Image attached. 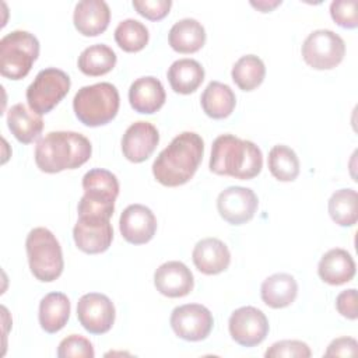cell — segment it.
I'll return each instance as SVG.
<instances>
[{
    "label": "cell",
    "mask_w": 358,
    "mask_h": 358,
    "mask_svg": "<svg viewBox=\"0 0 358 358\" xmlns=\"http://www.w3.org/2000/svg\"><path fill=\"white\" fill-rule=\"evenodd\" d=\"M204 154V141L194 131L178 134L152 164V175L164 186L187 183L196 173Z\"/></svg>",
    "instance_id": "1"
},
{
    "label": "cell",
    "mask_w": 358,
    "mask_h": 358,
    "mask_svg": "<svg viewBox=\"0 0 358 358\" xmlns=\"http://www.w3.org/2000/svg\"><path fill=\"white\" fill-rule=\"evenodd\" d=\"M92 152L90 140L76 131H50L38 140L35 164L46 173L76 169L85 164Z\"/></svg>",
    "instance_id": "2"
},
{
    "label": "cell",
    "mask_w": 358,
    "mask_h": 358,
    "mask_svg": "<svg viewBox=\"0 0 358 358\" xmlns=\"http://www.w3.org/2000/svg\"><path fill=\"white\" fill-rule=\"evenodd\" d=\"M263 168L260 148L249 140L234 134L218 136L211 145L210 171L217 175L248 180L256 178Z\"/></svg>",
    "instance_id": "3"
},
{
    "label": "cell",
    "mask_w": 358,
    "mask_h": 358,
    "mask_svg": "<svg viewBox=\"0 0 358 358\" xmlns=\"http://www.w3.org/2000/svg\"><path fill=\"white\" fill-rule=\"evenodd\" d=\"M119 105V91L110 83L81 87L73 99V109L77 119L88 127L103 126L113 120L117 115Z\"/></svg>",
    "instance_id": "4"
},
{
    "label": "cell",
    "mask_w": 358,
    "mask_h": 358,
    "mask_svg": "<svg viewBox=\"0 0 358 358\" xmlns=\"http://www.w3.org/2000/svg\"><path fill=\"white\" fill-rule=\"evenodd\" d=\"M29 270L34 277L43 282H52L63 273L64 262L59 241L43 227L29 231L25 241Z\"/></svg>",
    "instance_id": "5"
},
{
    "label": "cell",
    "mask_w": 358,
    "mask_h": 358,
    "mask_svg": "<svg viewBox=\"0 0 358 358\" xmlns=\"http://www.w3.org/2000/svg\"><path fill=\"white\" fill-rule=\"evenodd\" d=\"M84 196L78 201V215H101L110 218L119 194V180L108 169L94 168L83 176Z\"/></svg>",
    "instance_id": "6"
},
{
    "label": "cell",
    "mask_w": 358,
    "mask_h": 358,
    "mask_svg": "<svg viewBox=\"0 0 358 358\" xmlns=\"http://www.w3.org/2000/svg\"><path fill=\"white\" fill-rule=\"evenodd\" d=\"M39 56V41L28 31H13L0 41V73L10 80L28 76Z\"/></svg>",
    "instance_id": "7"
},
{
    "label": "cell",
    "mask_w": 358,
    "mask_h": 358,
    "mask_svg": "<svg viewBox=\"0 0 358 358\" xmlns=\"http://www.w3.org/2000/svg\"><path fill=\"white\" fill-rule=\"evenodd\" d=\"M70 77L60 69L41 70L27 88L29 108L38 115L49 113L70 91Z\"/></svg>",
    "instance_id": "8"
},
{
    "label": "cell",
    "mask_w": 358,
    "mask_h": 358,
    "mask_svg": "<svg viewBox=\"0 0 358 358\" xmlns=\"http://www.w3.org/2000/svg\"><path fill=\"white\" fill-rule=\"evenodd\" d=\"M302 57L315 70H330L341 63L345 55V43L340 35L330 29L310 32L301 48Z\"/></svg>",
    "instance_id": "9"
},
{
    "label": "cell",
    "mask_w": 358,
    "mask_h": 358,
    "mask_svg": "<svg viewBox=\"0 0 358 358\" xmlns=\"http://www.w3.org/2000/svg\"><path fill=\"white\" fill-rule=\"evenodd\" d=\"M169 322L173 333L186 341L207 338L214 324L211 312L200 303H186L175 308Z\"/></svg>",
    "instance_id": "10"
},
{
    "label": "cell",
    "mask_w": 358,
    "mask_h": 358,
    "mask_svg": "<svg viewBox=\"0 0 358 358\" xmlns=\"http://www.w3.org/2000/svg\"><path fill=\"white\" fill-rule=\"evenodd\" d=\"M101 215H78L73 228L76 246L88 255H98L109 249L113 239V228L109 221Z\"/></svg>",
    "instance_id": "11"
},
{
    "label": "cell",
    "mask_w": 358,
    "mask_h": 358,
    "mask_svg": "<svg viewBox=\"0 0 358 358\" xmlns=\"http://www.w3.org/2000/svg\"><path fill=\"white\" fill-rule=\"evenodd\" d=\"M232 340L242 347H255L264 341L268 334L266 315L255 306H242L232 312L228 322Z\"/></svg>",
    "instance_id": "12"
},
{
    "label": "cell",
    "mask_w": 358,
    "mask_h": 358,
    "mask_svg": "<svg viewBox=\"0 0 358 358\" xmlns=\"http://www.w3.org/2000/svg\"><path fill=\"white\" fill-rule=\"evenodd\" d=\"M115 306L112 301L99 292L84 294L77 303L80 324L91 334H105L115 323Z\"/></svg>",
    "instance_id": "13"
},
{
    "label": "cell",
    "mask_w": 358,
    "mask_h": 358,
    "mask_svg": "<svg viewBox=\"0 0 358 358\" xmlns=\"http://www.w3.org/2000/svg\"><path fill=\"white\" fill-rule=\"evenodd\" d=\"M259 200L255 192L243 186H229L217 197V210L228 224L242 225L250 221L257 210Z\"/></svg>",
    "instance_id": "14"
},
{
    "label": "cell",
    "mask_w": 358,
    "mask_h": 358,
    "mask_svg": "<svg viewBox=\"0 0 358 358\" xmlns=\"http://www.w3.org/2000/svg\"><path fill=\"white\" fill-rule=\"evenodd\" d=\"M159 143L157 127L145 120L130 124L122 137V152L130 162L140 164L151 157Z\"/></svg>",
    "instance_id": "15"
},
{
    "label": "cell",
    "mask_w": 358,
    "mask_h": 358,
    "mask_svg": "<svg viewBox=\"0 0 358 358\" xmlns=\"http://www.w3.org/2000/svg\"><path fill=\"white\" fill-rule=\"evenodd\" d=\"M119 229L129 243L143 245L154 238L157 218L148 207L143 204H130L120 214Z\"/></svg>",
    "instance_id": "16"
},
{
    "label": "cell",
    "mask_w": 358,
    "mask_h": 358,
    "mask_svg": "<svg viewBox=\"0 0 358 358\" xmlns=\"http://www.w3.org/2000/svg\"><path fill=\"white\" fill-rule=\"evenodd\" d=\"M154 285L159 294L168 298H182L193 289L194 278L185 263L172 260L161 264L155 270Z\"/></svg>",
    "instance_id": "17"
},
{
    "label": "cell",
    "mask_w": 358,
    "mask_h": 358,
    "mask_svg": "<svg viewBox=\"0 0 358 358\" xmlns=\"http://www.w3.org/2000/svg\"><path fill=\"white\" fill-rule=\"evenodd\" d=\"M192 259L200 273L215 275L228 268L231 253L222 241L217 238H204L196 243Z\"/></svg>",
    "instance_id": "18"
},
{
    "label": "cell",
    "mask_w": 358,
    "mask_h": 358,
    "mask_svg": "<svg viewBox=\"0 0 358 358\" xmlns=\"http://www.w3.org/2000/svg\"><path fill=\"white\" fill-rule=\"evenodd\" d=\"M110 21L109 6L103 0H81L76 4L73 22L84 36H96L106 31Z\"/></svg>",
    "instance_id": "19"
},
{
    "label": "cell",
    "mask_w": 358,
    "mask_h": 358,
    "mask_svg": "<svg viewBox=\"0 0 358 358\" xmlns=\"http://www.w3.org/2000/svg\"><path fill=\"white\" fill-rule=\"evenodd\" d=\"M165 99L166 95L162 83L152 76L137 78L129 88V102L138 113H155L164 106Z\"/></svg>",
    "instance_id": "20"
},
{
    "label": "cell",
    "mask_w": 358,
    "mask_h": 358,
    "mask_svg": "<svg viewBox=\"0 0 358 358\" xmlns=\"http://www.w3.org/2000/svg\"><path fill=\"white\" fill-rule=\"evenodd\" d=\"M317 274L330 285H341L354 278L355 262L347 250L334 248L322 256L317 264Z\"/></svg>",
    "instance_id": "21"
},
{
    "label": "cell",
    "mask_w": 358,
    "mask_h": 358,
    "mask_svg": "<svg viewBox=\"0 0 358 358\" xmlns=\"http://www.w3.org/2000/svg\"><path fill=\"white\" fill-rule=\"evenodd\" d=\"M298 295L296 280L287 273H275L267 277L260 287L262 301L273 308L281 309L289 306Z\"/></svg>",
    "instance_id": "22"
},
{
    "label": "cell",
    "mask_w": 358,
    "mask_h": 358,
    "mask_svg": "<svg viewBox=\"0 0 358 358\" xmlns=\"http://www.w3.org/2000/svg\"><path fill=\"white\" fill-rule=\"evenodd\" d=\"M7 126L11 134L22 144H29L39 137L43 129L41 115L28 109L25 103H15L7 112Z\"/></svg>",
    "instance_id": "23"
},
{
    "label": "cell",
    "mask_w": 358,
    "mask_h": 358,
    "mask_svg": "<svg viewBox=\"0 0 358 358\" xmlns=\"http://www.w3.org/2000/svg\"><path fill=\"white\" fill-rule=\"evenodd\" d=\"M168 42L178 53H194L206 43V29L197 20L183 18L169 29Z\"/></svg>",
    "instance_id": "24"
},
{
    "label": "cell",
    "mask_w": 358,
    "mask_h": 358,
    "mask_svg": "<svg viewBox=\"0 0 358 358\" xmlns=\"http://www.w3.org/2000/svg\"><path fill=\"white\" fill-rule=\"evenodd\" d=\"M39 324L49 333H57L62 330L70 317V301L63 292H49L39 303Z\"/></svg>",
    "instance_id": "25"
},
{
    "label": "cell",
    "mask_w": 358,
    "mask_h": 358,
    "mask_svg": "<svg viewBox=\"0 0 358 358\" xmlns=\"http://www.w3.org/2000/svg\"><path fill=\"white\" fill-rule=\"evenodd\" d=\"M168 81L171 88L178 94L194 92L204 80V69L194 59H179L175 60L168 69Z\"/></svg>",
    "instance_id": "26"
},
{
    "label": "cell",
    "mask_w": 358,
    "mask_h": 358,
    "mask_svg": "<svg viewBox=\"0 0 358 358\" xmlns=\"http://www.w3.org/2000/svg\"><path fill=\"white\" fill-rule=\"evenodd\" d=\"M200 103L208 117L224 119L234 112L236 98L229 85L220 81H211L203 91Z\"/></svg>",
    "instance_id": "27"
},
{
    "label": "cell",
    "mask_w": 358,
    "mask_h": 358,
    "mask_svg": "<svg viewBox=\"0 0 358 358\" xmlns=\"http://www.w3.org/2000/svg\"><path fill=\"white\" fill-rule=\"evenodd\" d=\"M77 64L80 71L85 76H103L115 67L116 53L105 43H95L81 52Z\"/></svg>",
    "instance_id": "28"
},
{
    "label": "cell",
    "mask_w": 358,
    "mask_h": 358,
    "mask_svg": "<svg viewBox=\"0 0 358 358\" xmlns=\"http://www.w3.org/2000/svg\"><path fill=\"white\" fill-rule=\"evenodd\" d=\"M266 66L256 55L242 56L232 66L231 77L242 91L256 90L264 80Z\"/></svg>",
    "instance_id": "29"
},
{
    "label": "cell",
    "mask_w": 358,
    "mask_h": 358,
    "mask_svg": "<svg viewBox=\"0 0 358 358\" xmlns=\"http://www.w3.org/2000/svg\"><path fill=\"white\" fill-rule=\"evenodd\" d=\"M357 192L354 189L336 190L329 199V214L340 227H352L358 218Z\"/></svg>",
    "instance_id": "30"
},
{
    "label": "cell",
    "mask_w": 358,
    "mask_h": 358,
    "mask_svg": "<svg viewBox=\"0 0 358 358\" xmlns=\"http://www.w3.org/2000/svg\"><path fill=\"white\" fill-rule=\"evenodd\" d=\"M267 164L271 175L280 182H292L299 175L298 155L284 144H277L270 150Z\"/></svg>",
    "instance_id": "31"
},
{
    "label": "cell",
    "mask_w": 358,
    "mask_h": 358,
    "mask_svg": "<svg viewBox=\"0 0 358 358\" xmlns=\"http://www.w3.org/2000/svg\"><path fill=\"white\" fill-rule=\"evenodd\" d=\"M148 29L147 27L133 18L123 20L117 24L115 29V41L117 46L129 53L140 52L148 43Z\"/></svg>",
    "instance_id": "32"
},
{
    "label": "cell",
    "mask_w": 358,
    "mask_h": 358,
    "mask_svg": "<svg viewBox=\"0 0 358 358\" xmlns=\"http://www.w3.org/2000/svg\"><path fill=\"white\" fill-rule=\"evenodd\" d=\"M95 351L92 343L78 334L63 338L57 347L59 358H94Z\"/></svg>",
    "instance_id": "33"
},
{
    "label": "cell",
    "mask_w": 358,
    "mask_h": 358,
    "mask_svg": "<svg viewBox=\"0 0 358 358\" xmlns=\"http://www.w3.org/2000/svg\"><path fill=\"white\" fill-rule=\"evenodd\" d=\"M358 1L357 0H334L330 4V15L334 22L343 28L354 29L358 25Z\"/></svg>",
    "instance_id": "34"
},
{
    "label": "cell",
    "mask_w": 358,
    "mask_h": 358,
    "mask_svg": "<svg viewBox=\"0 0 358 358\" xmlns=\"http://www.w3.org/2000/svg\"><path fill=\"white\" fill-rule=\"evenodd\" d=\"M312 355L310 348L306 343L299 340H281L274 343L266 352L264 357L270 358H309Z\"/></svg>",
    "instance_id": "35"
},
{
    "label": "cell",
    "mask_w": 358,
    "mask_h": 358,
    "mask_svg": "<svg viewBox=\"0 0 358 358\" xmlns=\"http://www.w3.org/2000/svg\"><path fill=\"white\" fill-rule=\"evenodd\" d=\"M171 0H133L136 11L151 21H159L165 18L171 10Z\"/></svg>",
    "instance_id": "36"
},
{
    "label": "cell",
    "mask_w": 358,
    "mask_h": 358,
    "mask_svg": "<svg viewBox=\"0 0 358 358\" xmlns=\"http://www.w3.org/2000/svg\"><path fill=\"white\" fill-rule=\"evenodd\" d=\"M336 308L341 316L350 320H355L358 317L357 289L350 288V289L341 291L336 298Z\"/></svg>",
    "instance_id": "37"
},
{
    "label": "cell",
    "mask_w": 358,
    "mask_h": 358,
    "mask_svg": "<svg viewBox=\"0 0 358 358\" xmlns=\"http://www.w3.org/2000/svg\"><path fill=\"white\" fill-rule=\"evenodd\" d=\"M358 354V343L352 337H338L333 340L324 355L326 357H355Z\"/></svg>",
    "instance_id": "38"
},
{
    "label": "cell",
    "mask_w": 358,
    "mask_h": 358,
    "mask_svg": "<svg viewBox=\"0 0 358 358\" xmlns=\"http://www.w3.org/2000/svg\"><path fill=\"white\" fill-rule=\"evenodd\" d=\"M250 4H252L255 8L260 10L262 13H268V11H271L273 8H275L277 6H280V4H281V0H275V1H250Z\"/></svg>",
    "instance_id": "39"
}]
</instances>
